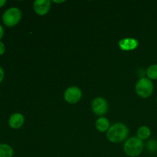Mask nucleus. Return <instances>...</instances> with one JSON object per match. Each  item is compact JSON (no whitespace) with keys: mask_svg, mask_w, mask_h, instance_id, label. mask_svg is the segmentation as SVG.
<instances>
[{"mask_svg":"<svg viewBox=\"0 0 157 157\" xmlns=\"http://www.w3.org/2000/svg\"><path fill=\"white\" fill-rule=\"evenodd\" d=\"M129 129L122 123H117L110 126L107 132V138L112 143H121L127 138Z\"/></svg>","mask_w":157,"mask_h":157,"instance_id":"nucleus-1","label":"nucleus"},{"mask_svg":"<svg viewBox=\"0 0 157 157\" xmlns=\"http://www.w3.org/2000/svg\"><path fill=\"white\" fill-rule=\"evenodd\" d=\"M144 144L138 137H130L126 140L124 145V150L130 157H136L141 154L144 150Z\"/></svg>","mask_w":157,"mask_h":157,"instance_id":"nucleus-2","label":"nucleus"},{"mask_svg":"<svg viewBox=\"0 0 157 157\" xmlns=\"http://www.w3.org/2000/svg\"><path fill=\"white\" fill-rule=\"evenodd\" d=\"M22 17L21 10L17 7H11L6 9L2 15L3 24L7 27H14L20 22Z\"/></svg>","mask_w":157,"mask_h":157,"instance_id":"nucleus-3","label":"nucleus"},{"mask_svg":"<svg viewBox=\"0 0 157 157\" xmlns=\"http://www.w3.org/2000/svg\"><path fill=\"white\" fill-rule=\"evenodd\" d=\"M135 90L138 96L142 98H148L154 90L153 81L147 78H140L136 82Z\"/></svg>","mask_w":157,"mask_h":157,"instance_id":"nucleus-4","label":"nucleus"},{"mask_svg":"<svg viewBox=\"0 0 157 157\" xmlns=\"http://www.w3.org/2000/svg\"><path fill=\"white\" fill-rule=\"evenodd\" d=\"M91 108L94 113L98 116H104L108 110V104L104 98L98 97L92 101Z\"/></svg>","mask_w":157,"mask_h":157,"instance_id":"nucleus-5","label":"nucleus"},{"mask_svg":"<svg viewBox=\"0 0 157 157\" xmlns=\"http://www.w3.org/2000/svg\"><path fill=\"white\" fill-rule=\"evenodd\" d=\"M82 97V91L81 89L75 86L68 87L65 90L64 94V98L65 101H67L69 104H76L81 100Z\"/></svg>","mask_w":157,"mask_h":157,"instance_id":"nucleus-6","label":"nucleus"},{"mask_svg":"<svg viewBox=\"0 0 157 157\" xmlns=\"http://www.w3.org/2000/svg\"><path fill=\"white\" fill-rule=\"evenodd\" d=\"M33 8L37 15H44L50 10L51 1L49 0H36L34 2Z\"/></svg>","mask_w":157,"mask_h":157,"instance_id":"nucleus-7","label":"nucleus"},{"mask_svg":"<svg viewBox=\"0 0 157 157\" xmlns=\"http://www.w3.org/2000/svg\"><path fill=\"white\" fill-rule=\"evenodd\" d=\"M25 123V117L21 113H15L10 116L9 119V125L11 128L19 129Z\"/></svg>","mask_w":157,"mask_h":157,"instance_id":"nucleus-8","label":"nucleus"},{"mask_svg":"<svg viewBox=\"0 0 157 157\" xmlns=\"http://www.w3.org/2000/svg\"><path fill=\"white\" fill-rule=\"evenodd\" d=\"M119 45L124 51L133 50L138 46V41L134 38H125L120 41Z\"/></svg>","mask_w":157,"mask_h":157,"instance_id":"nucleus-9","label":"nucleus"},{"mask_svg":"<svg viewBox=\"0 0 157 157\" xmlns=\"http://www.w3.org/2000/svg\"><path fill=\"white\" fill-rule=\"evenodd\" d=\"M95 126H96V128L98 131L102 132V133L106 131L107 132V130L110 127V121L104 117H101L97 120Z\"/></svg>","mask_w":157,"mask_h":157,"instance_id":"nucleus-10","label":"nucleus"},{"mask_svg":"<svg viewBox=\"0 0 157 157\" xmlns=\"http://www.w3.org/2000/svg\"><path fill=\"white\" fill-rule=\"evenodd\" d=\"M14 155L13 148L6 144H0V157H12Z\"/></svg>","mask_w":157,"mask_h":157,"instance_id":"nucleus-11","label":"nucleus"},{"mask_svg":"<svg viewBox=\"0 0 157 157\" xmlns=\"http://www.w3.org/2000/svg\"><path fill=\"white\" fill-rule=\"evenodd\" d=\"M137 137L141 140H145L148 139L151 135V130L147 126H142L137 130Z\"/></svg>","mask_w":157,"mask_h":157,"instance_id":"nucleus-12","label":"nucleus"},{"mask_svg":"<svg viewBox=\"0 0 157 157\" xmlns=\"http://www.w3.org/2000/svg\"><path fill=\"white\" fill-rule=\"evenodd\" d=\"M147 78L150 80H157V64H152L146 71Z\"/></svg>","mask_w":157,"mask_h":157,"instance_id":"nucleus-13","label":"nucleus"},{"mask_svg":"<svg viewBox=\"0 0 157 157\" xmlns=\"http://www.w3.org/2000/svg\"><path fill=\"white\" fill-rule=\"evenodd\" d=\"M147 149L151 153H154L157 151V141L155 140H150L148 143H147Z\"/></svg>","mask_w":157,"mask_h":157,"instance_id":"nucleus-14","label":"nucleus"},{"mask_svg":"<svg viewBox=\"0 0 157 157\" xmlns=\"http://www.w3.org/2000/svg\"><path fill=\"white\" fill-rule=\"evenodd\" d=\"M6 52V45L2 41H0V55H2Z\"/></svg>","mask_w":157,"mask_h":157,"instance_id":"nucleus-15","label":"nucleus"},{"mask_svg":"<svg viewBox=\"0 0 157 157\" xmlns=\"http://www.w3.org/2000/svg\"><path fill=\"white\" fill-rule=\"evenodd\" d=\"M4 76H5V72L4 70H3L2 67L0 66V84L2 82L3 79H4Z\"/></svg>","mask_w":157,"mask_h":157,"instance_id":"nucleus-16","label":"nucleus"},{"mask_svg":"<svg viewBox=\"0 0 157 157\" xmlns=\"http://www.w3.org/2000/svg\"><path fill=\"white\" fill-rule=\"evenodd\" d=\"M3 35H4V29H3L2 25L0 24V41L3 38Z\"/></svg>","mask_w":157,"mask_h":157,"instance_id":"nucleus-17","label":"nucleus"},{"mask_svg":"<svg viewBox=\"0 0 157 157\" xmlns=\"http://www.w3.org/2000/svg\"><path fill=\"white\" fill-rule=\"evenodd\" d=\"M7 1L6 0H0V8H2L6 4Z\"/></svg>","mask_w":157,"mask_h":157,"instance_id":"nucleus-18","label":"nucleus"},{"mask_svg":"<svg viewBox=\"0 0 157 157\" xmlns=\"http://www.w3.org/2000/svg\"><path fill=\"white\" fill-rule=\"evenodd\" d=\"M54 2L55 3H63V2H64V1H55V0H54Z\"/></svg>","mask_w":157,"mask_h":157,"instance_id":"nucleus-19","label":"nucleus"},{"mask_svg":"<svg viewBox=\"0 0 157 157\" xmlns=\"http://www.w3.org/2000/svg\"><path fill=\"white\" fill-rule=\"evenodd\" d=\"M156 103H157V98H156Z\"/></svg>","mask_w":157,"mask_h":157,"instance_id":"nucleus-20","label":"nucleus"}]
</instances>
